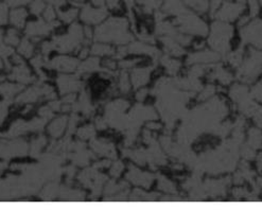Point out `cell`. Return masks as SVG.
Here are the masks:
<instances>
[{
	"label": "cell",
	"instance_id": "6da1fadb",
	"mask_svg": "<svg viewBox=\"0 0 262 210\" xmlns=\"http://www.w3.org/2000/svg\"><path fill=\"white\" fill-rule=\"evenodd\" d=\"M231 35H232L231 27L223 23H214L212 25L209 44L219 52L220 51L225 52L229 45V39Z\"/></svg>",
	"mask_w": 262,
	"mask_h": 210
},
{
	"label": "cell",
	"instance_id": "7a4b0ae2",
	"mask_svg": "<svg viewBox=\"0 0 262 210\" xmlns=\"http://www.w3.org/2000/svg\"><path fill=\"white\" fill-rule=\"evenodd\" d=\"M262 71V53L252 52L246 58L243 66L239 70V78L242 81L252 82Z\"/></svg>",
	"mask_w": 262,
	"mask_h": 210
},
{
	"label": "cell",
	"instance_id": "3957f363",
	"mask_svg": "<svg viewBox=\"0 0 262 210\" xmlns=\"http://www.w3.org/2000/svg\"><path fill=\"white\" fill-rule=\"evenodd\" d=\"M241 35L243 41L262 48V20L257 19L247 27H244L241 31Z\"/></svg>",
	"mask_w": 262,
	"mask_h": 210
},
{
	"label": "cell",
	"instance_id": "277c9868",
	"mask_svg": "<svg viewBox=\"0 0 262 210\" xmlns=\"http://www.w3.org/2000/svg\"><path fill=\"white\" fill-rule=\"evenodd\" d=\"M220 7L221 8H219V12L216 13V17L220 18L221 20L227 22L235 20L245 9L244 4L238 2L234 4L230 2H226V0Z\"/></svg>",
	"mask_w": 262,
	"mask_h": 210
},
{
	"label": "cell",
	"instance_id": "5b68a950",
	"mask_svg": "<svg viewBox=\"0 0 262 210\" xmlns=\"http://www.w3.org/2000/svg\"><path fill=\"white\" fill-rule=\"evenodd\" d=\"M250 144L253 149H259L262 144V135L258 130H251L250 132Z\"/></svg>",
	"mask_w": 262,
	"mask_h": 210
},
{
	"label": "cell",
	"instance_id": "8992f818",
	"mask_svg": "<svg viewBox=\"0 0 262 210\" xmlns=\"http://www.w3.org/2000/svg\"><path fill=\"white\" fill-rule=\"evenodd\" d=\"M214 77L219 80V81H221L223 84H227V83H229L230 82V80H231V77H230V74L229 73H227L225 70H223V69H217L216 71H214Z\"/></svg>",
	"mask_w": 262,
	"mask_h": 210
},
{
	"label": "cell",
	"instance_id": "52a82bcc",
	"mask_svg": "<svg viewBox=\"0 0 262 210\" xmlns=\"http://www.w3.org/2000/svg\"><path fill=\"white\" fill-rule=\"evenodd\" d=\"M213 92H214V88L213 87H207V88H205L203 91V93H202V98H207V97H211V95L213 94ZM201 98V99H202Z\"/></svg>",
	"mask_w": 262,
	"mask_h": 210
},
{
	"label": "cell",
	"instance_id": "ba28073f",
	"mask_svg": "<svg viewBox=\"0 0 262 210\" xmlns=\"http://www.w3.org/2000/svg\"><path fill=\"white\" fill-rule=\"evenodd\" d=\"M258 2H259V4H260V6L262 7V0H258Z\"/></svg>",
	"mask_w": 262,
	"mask_h": 210
}]
</instances>
